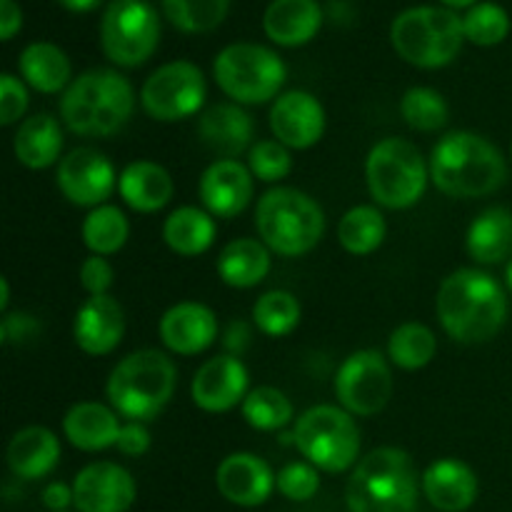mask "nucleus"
Instances as JSON below:
<instances>
[{
  "label": "nucleus",
  "mask_w": 512,
  "mask_h": 512,
  "mask_svg": "<svg viewBox=\"0 0 512 512\" xmlns=\"http://www.w3.org/2000/svg\"><path fill=\"white\" fill-rule=\"evenodd\" d=\"M440 325L465 345L495 338L508 318V298L490 273L460 268L443 280L435 300Z\"/></svg>",
  "instance_id": "obj_1"
},
{
  "label": "nucleus",
  "mask_w": 512,
  "mask_h": 512,
  "mask_svg": "<svg viewBox=\"0 0 512 512\" xmlns=\"http://www.w3.org/2000/svg\"><path fill=\"white\" fill-rule=\"evenodd\" d=\"M430 178L450 198H483L500 190L508 180V163L490 140L458 130L448 133L433 148Z\"/></svg>",
  "instance_id": "obj_2"
},
{
  "label": "nucleus",
  "mask_w": 512,
  "mask_h": 512,
  "mask_svg": "<svg viewBox=\"0 0 512 512\" xmlns=\"http://www.w3.org/2000/svg\"><path fill=\"white\" fill-rule=\"evenodd\" d=\"M135 93L128 78L115 70H88L65 88L60 115L73 133L85 138H108L130 120Z\"/></svg>",
  "instance_id": "obj_3"
},
{
  "label": "nucleus",
  "mask_w": 512,
  "mask_h": 512,
  "mask_svg": "<svg viewBox=\"0 0 512 512\" xmlns=\"http://www.w3.org/2000/svg\"><path fill=\"white\" fill-rule=\"evenodd\" d=\"M418 495V470L400 448H375L355 465L345 485L350 512H415Z\"/></svg>",
  "instance_id": "obj_4"
},
{
  "label": "nucleus",
  "mask_w": 512,
  "mask_h": 512,
  "mask_svg": "<svg viewBox=\"0 0 512 512\" xmlns=\"http://www.w3.org/2000/svg\"><path fill=\"white\" fill-rule=\"evenodd\" d=\"M175 380L178 373L168 355L160 350H140L120 360L110 373V405L130 423H148L170 403Z\"/></svg>",
  "instance_id": "obj_5"
},
{
  "label": "nucleus",
  "mask_w": 512,
  "mask_h": 512,
  "mask_svg": "<svg viewBox=\"0 0 512 512\" xmlns=\"http://www.w3.org/2000/svg\"><path fill=\"white\" fill-rule=\"evenodd\" d=\"M255 228L270 250L285 258H298L320 243L325 215L310 195L295 188H273L260 198Z\"/></svg>",
  "instance_id": "obj_6"
},
{
  "label": "nucleus",
  "mask_w": 512,
  "mask_h": 512,
  "mask_svg": "<svg viewBox=\"0 0 512 512\" xmlns=\"http://www.w3.org/2000/svg\"><path fill=\"white\" fill-rule=\"evenodd\" d=\"M395 53L418 68H443L458 58L465 43L463 18L450 8L418 5L393 20L390 28Z\"/></svg>",
  "instance_id": "obj_7"
},
{
  "label": "nucleus",
  "mask_w": 512,
  "mask_h": 512,
  "mask_svg": "<svg viewBox=\"0 0 512 512\" xmlns=\"http://www.w3.org/2000/svg\"><path fill=\"white\" fill-rule=\"evenodd\" d=\"M365 178L375 203L390 210H403L423 198L428 168L413 143L403 138H385L370 150Z\"/></svg>",
  "instance_id": "obj_8"
},
{
  "label": "nucleus",
  "mask_w": 512,
  "mask_h": 512,
  "mask_svg": "<svg viewBox=\"0 0 512 512\" xmlns=\"http://www.w3.org/2000/svg\"><path fill=\"white\" fill-rule=\"evenodd\" d=\"M215 83L240 105H260L280 93L285 63L270 48L255 43H233L220 50L213 65Z\"/></svg>",
  "instance_id": "obj_9"
},
{
  "label": "nucleus",
  "mask_w": 512,
  "mask_h": 512,
  "mask_svg": "<svg viewBox=\"0 0 512 512\" xmlns=\"http://www.w3.org/2000/svg\"><path fill=\"white\" fill-rule=\"evenodd\" d=\"M295 445L300 455L325 473H343L360 453V430L348 410L315 405L295 423Z\"/></svg>",
  "instance_id": "obj_10"
},
{
  "label": "nucleus",
  "mask_w": 512,
  "mask_h": 512,
  "mask_svg": "<svg viewBox=\"0 0 512 512\" xmlns=\"http://www.w3.org/2000/svg\"><path fill=\"white\" fill-rule=\"evenodd\" d=\"M160 40V20L148 0H115L100 23V45L108 60L123 68L143 65Z\"/></svg>",
  "instance_id": "obj_11"
},
{
  "label": "nucleus",
  "mask_w": 512,
  "mask_h": 512,
  "mask_svg": "<svg viewBox=\"0 0 512 512\" xmlns=\"http://www.w3.org/2000/svg\"><path fill=\"white\" fill-rule=\"evenodd\" d=\"M143 110L153 120L175 123L198 113L205 103V78L188 60L165 63L145 80L140 93Z\"/></svg>",
  "instance_id": "obj_12"
},
{
  "label": "nucleus",
  "mask_w": 512,
  "mask_h": 512,
  "mask_svg": "<svg viewBox=\"0 0 512 512\" xmlns=\"http://www.w3.org/2000/svg\"><path fill=\"white\" fill-rule=\"evenodd\" d=\"M335 395L348 413L370 418L388 405L393 395V373L378 350H358L340 365Z\"/></svg>",
  "instance_id": "obj_13"
},
{
  "label": "nucleus",
  "mask_w": 512,
  "mask_h": 512,
  "mask_svg": "<svg viewBox=\"0 0 512 512\" xmlns=\"http://www.w3.org/2000/svg\"><path fill=\"white\" fill-rule=\"evenodd\" d=\"M58 188L80 208H100L115 190L113 163L93 148H78L58 165Z\"/></svg>",
  "instance_id": "obj_14"
},
{
  "label": "nucleus",
  "mask_w": 512,
  "mask_h": 512,
  "mask_svg": "<svg viewBox=\"0 0 512 512\" xmlns=\"http://www.w3.org/2000/svg\"><path fill=\"white\" fill-rule=\"evenodd\" d=\"M135 503L133 475L118 463H93L73 480L78 512H128Z\"/></svg>",
  "instance_id": "obj_15"
},
{
  "label": "nucleus",
  "mask_w": 512,
  "mask_h": 512,
  "mask_svg": "<svg viewBox=\"0 0 512 512\" xmlns=\"http://www.w3.org/2000/svg\"><path fill=\"white\" fill-rule=\"evenodd\" d=\"M190 395L205 413H228L248 398V368L235 355L210 358L195 373Z\"/></svg>",
  "instance_id": "obj_16"
},
{
  "label": "nucleus",
  "mask_w": 512,
  "mask_h": 512,
  "mask_svg": "<svg viewBox=\"0 0 512 512\" xmlns=\"http://www.w3.org/2000/svg\"><path fill=\"white\" fill-rule=\"evenodd\" d=\"M270 130L285 148H310L325 133L323 105L305 90H290L275 100L270 110Z\"/></svg>",
  "instance_id": "obj_17"
},
{
  "label": "nucleus",
  "mask_w": 512,
  "mask_h": 512,
  "mask_svg": "<svg viewBox=\"0 0 512 512\" xmlns=\"http://www.w3.org/2000/svg\"><path fill=\"white\" fill-rule=\"evenodd\" d=\"M215 485L228 503L240 508H258L278 488V475L253 453H233L218 465Z\"/></svg>",
  "instance_id": "obj_18"
},
{
  "label": "nucleus",
  "mask_w": 512,
  "mask_h": 512,
  "mask_svg": "<svg viewBox=\"0 0 512 512\" xmlns=\"http://www.w3.org/2000/svg\"><path fill=\"white\" fill-rule=\"evenodd\" d=\"M200 200L215 218H235L253 198V173L238 160H215L200 178Z\"/></svg>",
  "instance_id": "obj_19"
},
{
  "label": "nucleus",
  "mask_w": 512,
  "mask_h": 512,
  "mask_svg": "<svg viewBox=\"0 0 512 512\" xmlns=\"http://www.w3.org/2000/svg\"><path fill=\"white\" fill-rule=\"evenodd\" d=\"M125 333L123 308L110 295H90L75 313L73 338L88 355H108L120 345Z\"/></svg>",
  "instance_id": "obj_20"
},
{
  "label": "nucleus",
  "mask_w": 512,
  "mask_h": 512,
  "mask_svg": "<svg viewBox=\"0 0 512 512\" xmlns=\"http://www.w3.org/2000/svg\"><path fill=\"white\" fill-rule=\"evenodd\" d=\"M218 338V318L208 305L178 303L160 320V340L178 355H198Z\"/></svg>",
  "instance_id": "obj_21"
},
{
  "label": "nucleus",
  "mask_w": 512,
  "mask_h": 512,
  "mask_svg": "<svg viewBox=\"0 0 512 512\" xmlns=\"http://www.w3.org/2000/svg\"><path fill=\"white\" fill-rule=\"evenodd\" d=\"M423 493L440 512H463L478 498V478L470 465L445 458L423 473Z\"/></svg>",
  "instance_id": "obj_22"
},
{
  "label": "nucleus",
  "mask_w": 512,
  "mask_h": 512,
  "mask_svg": "<svg viewBox=\"0 0 512 512\" xmlns=\"http://www.w3.org/2000/svg\"><path fill=\"white\" fill-rule=\"evenodd\" d=\"M253 118L245 113L240 105L218 103L200 115L198 135L215 155H223V160L238 158L245 153L253 140Z\"/></svg>",
  "instance_id": "obj_23"
},
{
  "label": "nucleus",
  "mask_w": 512,
  "mask_h": 512,
  "mask_svg": "<svg viewBox=\"0 0 512 512\" xmlns=\"http://www.w3.org/2000/svg\"><path fill=\"white\" fill-rule=\"evenodd\" d=\"M323 25V10L315 0H273L263 15V28L273 43L298 48L310 43Z\"/></svg>",
  "instance_id": "obj_24"
},
{
  "label": "nucleus",
  "mask_w": 512,
  "mask_h": 512,
  "mask_svg": "<svg viewBox=\"0 0 512 512\" xmlns=\"http://www.w3.org/2000/svg\"><path fill=\"white\" fill-rule=\"evenodd\" d=\"M60 460V440L53 430L30 425L13 435L8 445V468L20 480H40L55 470Z\"/></svg>",
  "instance_id": "obj_25"
},
{
  "label": "nucleus",
  "mask_w": 512,
  "mask_h": 512,
  "mask_svg": "<svg viewBox=\"0 0 512 512\" xmlns=\"http://www.w3.org/2000/svg\"><path fill=\"white\" fill-rule=\"evenodd\" d=\"M120 198L138 213H158L173 198V178L168 170L150 160L130 163L118 180Z\"/></svg>",
  "instance_id": "obj_26"
},
{
  "label": "nucleus",
  "mask_w": 512,
  "mask_h": 512,
  "mask_svg": "<svg viewBox=\"0 0 512 512\" xmlns=\"http://www.w3.org/2000/svg\"><path fill=\"white\" fill-rule=\"evenodd\" d=\"M120 428L123 425L118 423V415L100 403L73 405L63 418L65 438L85 453H98L110 445H118Z\"/></svg>",
  "instance_id": "obj_27"
},
{
  "label": "nucleus",
  "mask_w": 512,
  "mask_h": 512,
  "mask_svg": "<svg viewBox=\"0 0 512 512\" xmlns=\"http://www.w3.org/2000/svg\"><path fill=\"white\" fill-rule=\"evenodd\" d=\"M468 245L470 258L478 260L483 265L503 263L512 255V213L508 208L483 210L478 218L473 220L468 230Z\"/></svg>",
  "instance_id": "obj_28"
},
{
  "label": "nucleus",
  "mask_w": 512,
  "mask_h": 512,
  "mask_svg": "<svg viewBox=\"0 0 512 512\" xmlns=\"http://www.w3.org/2000/svg\"><path fill=\"white\" fill-rule=\"evenodd\" d=\"M15 158L30 170H43L58 160L63 150V133H60L58 120L48 113L33 115L23 120L13 138Z\"/></svg>",
  "instance_id": "obj_29"
},
{
  "label": "nucleus",
  "mask_w": 512,
  "mask_h": 512,
  "mask_svg": "<svg viewBox=\"0 0 512 512\" xmlns=\"http://www.w3.org/2000/svg\"><path fill=\"white\" fill-rule=\"evenodd\" d=\"M218 273L230 288H253L270 273L268 245L253 238H238L223 248L218 258Z\"/></svg>",
  "instance_id": "obj_30"
},
{
  "label": "nucleus",
  "mask_w": 512,
  "mask_h": 512,
  "mask_svg": "<svg viewBox=\"0 0 512 512\" xmlns=\"http://www.w3.org/2000/svg\"><path fill=\"white\" fill-rule=\"evenodd\" d=\"M20 75L30 88L38 93H60L70 80V60L58 45L53 43H30L20 53L18 60Z\"/></svg>",
  "instance_id": "obj_31"
},
{
  "label": "nucleus",
  "mask_w": 512,
  "mask_h": 512,
  "mask_svg": "<svg viewBox=\"0 0 512 512\" xmlns=\"http://www.w3.org/2000/svg\"><path fill=\"white\" fill-rule=\"evenodd\" d=\"M163 238L173 253L185 255V258H195V255L205 253L213 245L215 223L208 210L185 205V208L173 210L165 218Z\"/></svg>",
  "instance_id": "obj_32"
},
{
  "label": "nucleus",
  "mask_w": 512,
  "mask_h": 512,
  "mask_svg": "<svg viewBox=\"0 0 512 512\" xmlns=\"http://www.w3.org/2000/svg\"><path fill=\"white\" fill-rule=\"evenodd\" d=\"M80 233H83V243L90 253L113 255L128 240L130 225L123 210L115 208V205H100V208L90 210Z\"/></svg>",
  "instance_id": "obj_33"
},
{
  "label": "nucleus",
  "mask_w": 512,
  "mask_h": 512,
  "mask_svg": "<svg viewBox=\"0 0 512 512\" xmlns=\"http://www.w3.org/2000/svg\"><path fill=\"white\" fill-rule=\"evenodd\" d=\"M338 240L350 255H370L385 240V218L378 208L358 205L348 210L338 225Z\"/></svg>",
  "instance_id": "obj_34"
},
{
  "label": "nucleus",
  "mask_w": 512,
  "mask_h": 512,
  "mask_svg": "<svg viewBox=\"0 0 512 512\" xmlns=\"http://www.w3.org/2000/svg\"><path fill=\"white\" fill-rule=\"evenodd\" d=\"M438 340L433 330L420 323H405L393 330L388 343V353L395 365L403 370H420L435 358Z\"/></svg>",
  "instance_id": "obj_35"
},
{
  "label": "nucleus",
  "mask_w": 512,
  "mask_h": 512,
  "mask_svg": "<svg viewBox=\"0 0 512 512\" xmlns=\"http://www.w3.org/2000/svg\"><path fill=\"white\" fill-rule=\"evenodd\" d=\"M230 0H163V13L183 33H210L225 20Z\"/></svg>",
  "instance_id": "obj_36"
},
{
  "label": "nucleus",
  "mask_w": 512,
  "mask_h": 512,
  "mask_svg": "<svg viewBox=\"0 0 512 512\" xmlns=\"http://www.w3.org/2000/svg\"><path fill=\"white\" fill-rule=\"evenodd\" d=\"M253 318L258 328L270 338L290 335L300 323V303L288 290H270L260 295L253 305Z\"/></svg>",
  "instance_id": "obj_37"
},
{
  "label": "nucleus",
  "mask_w": 512,
  "mask_h": 512,
  "mask_svg": "<svg viewBox=\"0 0 512 512\" xmlns=\"http://www.w3.org/2000/svg\"><path fill=\"white\" fill-rule=\"evenodd\" d=\"M243 418L255 430L270 433V430L285 428L293 420V403L278 388L263 385L243 400Z\"/></svg>",
  "instance_id": "obj_38"
},
{
  "label": "nucleus",
  "mask_w": 512,
  "mask_h": 512,
  "mask_svg": "<svg viewBox=\"0 0 512 512\" xmlns=\"http://www.w3.org/2000/svg\"><path fill=\"white\" fill-rule=\"evenodd\" d=\"M400 113H403L405 123L420 133H435L450 118L448 103L433 88H410L400 100Z\"/></svg>",
  "instance_id": "obj_39"
},
{
  "label": "nucleus",
  "mask_w": 512,
  "mask_h": 512,
  "mask_svg": "<svg viewBox=\"0 0 512 512\" xmlns=\"http://www.w3.org/2000/svg\"><path fill=\"white\" fill-rule=\"evenodd\" d=\"M465 40L480 48H490L508 38L510 15L498 3H478L465 13L463 18Z\"/></svg>",
  "instance_id": "obj_40"
},
{
  "label": "nucleus",
  "mask_w": 512,
  "mask_h": 512,
  "mask_svg": "<svg viewBox=\"0 0 512 512\" xmlns=\"http://www.w3.org/2000/svg\"><path fill=\"white\" fill-rule=\"evenodd\" d=\"M250 173L253 178L263 180V183H275V180L288 178L293 170V158H290L288 148L278 140H260L250 148Z\"/></svg>",
  "instance_id": "obj_41"
},
{
  "label": "nucleus",
  "mask_w": 512,
  "mask_h": 512,
  "mask_svg": "<svg viewBox=\"0 0 512 512\" xmlns=\"http://www.w3.org/2000/svg\"><path fill=\"white\" fill-rule=\"evenodd\" d=\"M278 490L293 503H305L320 490L318 468L310 463H288L278 473Z\"/></svg>",
  "instance_id": "obj_42"
},
{
  "label": "nucleus",
  "mask_w": 512,
  "mask_h": 512,
  "mask_svg": "<svg viewBox=\"0 0 512 512\" xmlns=\"http://www.w3.org/2000/svg\"><path fill=\"white\" fill-rule=\"evenodd\" d=\"M28 108V90L15 75H0V123L13 125L23 118Z\"/></svg>",
  "instance_id": "obj_43"
},
{
  "label": "nucleus",
  "mask_w": 512,
  "mask_h": 512,
  "mask_svg": "<svg viewBox=\"0 0 512 512\" xmlns=\"http://www.w3.org/2000/svg\"><path fill=\"white\" fill-rule=\"evenodd\" d=\"M80 285L90 295H108V288L113 285V268L103 255H93L80 265Z\"/></svg>",
  "instance_id": "obj_44"
},
{
  "label": "nucleus",
  "mask_w": 512,
  "mask_h": 512,
  "mask_svg": "<svg viewBox=\"0 0 512 512\" xmlns=\"http://www.w3.org/2000/svg\"><path fill=\"white\" fill-rule=\"evenodd\" d=\"M150 448V433L143 423H125L118 435V450L128 458L145 455Z\"/></svg>",
  "instance_id": "obj_45"
},
{
  "label": "nucleus",
  "mask_w": 512,
  "mask_h": 512,
  "mask_svg": "<svg viewBox=\"0 0 512 512\" xmlns=\"http://www.w3.org/2000/svg\"><path fill=\"white\" fill-rule=\"evenodd\" d=\"M23 25V10L15 0H0V38L10 40Z\"/></svg>",
  "instance_id": "obj_46"
},
{
  "label": "nucleus",
  "mask_w": 512,
  "mask_h": 512,
  "mask_svg": "<svg viewBox=\"0 0 512 512\" xmlns=\"http://www.w3.org/2000/svg\"><path fill=\"white\" fill-rule=\"evenodd\" d=\"M43 505L50 512H65L73 505V488L65 483H50L43 490Z\"/></svg>",
  "instance_id": "obj_47"
},
{
  "label": "nucleus",
  "mask_w": 512,
  "mask_h": 512,
  "mask_svg": "<svg viewBox=\"0 0 512 512\" xmlns=\"http://www.w3.org/2000/svg\"><path fill=\"white\" fill-rule=\"evenodd\" d=\"M63 8H68L70 13H90V10L98 8L103 0H58Z\"/></svg>",
  "instance_id": "obj_48"
},
{
  "label": "nucleus",
  "mask_w": 512,
  "mask_h": 512,
  "mask_svg": "<svg viewBox=\"0 0 512 512\" xmlns=\"http://www.w3.org/2000/svg\"><path fill=\"white\" fill-rule=\"evenodd\" d=\"M8 300H10V285H8V278L0 280V310L8 308Z\"/></svg>",
  "instance_id": "obj_49"
},
{
  "label": "nucleus",
  "mask_w": 512,
  "mask_h": 512,
  "mask_svg": "<svg viewBox=\"0 0 512 512\" xmlns=\"http://www.w3.org/2000/svg\"><path fill=\"white\" fill-rule=\"evenodd\" d=\"M443 3L453 10V8H473V5H478V0H443Z\"/></svg>",
  "instance_id": "obj_50"
},
{
  "label": "nucleus",
  "mask_w": 512,
  "mask_h": 512,
  "mask_svg": "<svg viewBox=\"0 0 512 512\" xmlns=\"http://www.w3.org/2000/svg\"><path fill=\"white\" fill-rule=\"evenodd\" d=\"M505 280H508V285H510V290H512V260H510L508 270H505Z\"/></svg>",
  "instance_id": "obj_51"
}]
</instances>
